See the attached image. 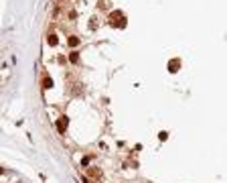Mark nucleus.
<instances>
[{
  "mask_svg": "<svg viewBox=\"0 0 227 183\" xmlns=\"http://www.w3.org/2000/svg\"><path fill=\"white\" fill-rule=\"evenodd\" d=\"M67 126H69V118H67V116H61L59 120H57V130H59V134H65Z\"/></svg>",
  "mask_w": 227,
  "mask_h": 183,
  "instance_id": "nucleus-1",
  "label": "nucleus"
},
{
  "mask_svg": "<svg viewBox=\"0 0 227 183\" xmlns=\"http://www.w3.org/2000/svg\"><path fill=\"white\" fill-rule=\"evenodd\" d=\"M179 65H180V61L179 59H173L170 63H168V71H173V73H174V71H179V69H176Z\"/></svg>",
  "mask_w": 227,
  "mask_h": 183,
  "instance_id": "nucleus-2",
  "label": "nucleus"
},
{
  "mask_svg": "<svg viewBox=\"0 0 227 183\" xmlns=\"http://www.w3.org/2000/svg\"><path fill=\"white\" fill-rule=\"evenodd\" d=\"M89 175L94 177V179H100V177H101V171L95 169V167H89Z\"/></svg>",
  "mask_w": 227,
  "mask_h": 183,
  "instance_id": "nucleus-3",
  "label": "nucleus"
},
{
  "mask_svg": "<svg viewBox=\"0 0 227 183\" xmlns=\"http://www.w3.org/2000/svg\"><path fill=\"white\" fill-rule=\"evenodd\" d=\"M51 86H53V80L51 77H43V90H49Z\"/></svg>",
  "mask_w": 227,
  "mask_h": 183,
  "instance_id": "nucleus-4",
  "label": "nucleus"
},
{
  "mask_svg": "<svg viewBox=\"0 0 227 183\" xmlns=\"http://www.w3.org/2000/svg\"><path fill=\"white\" fill-rule=\"evenodd\" d=\"M47 43L51 45V47H55V45H57V35H49V37H47Z\"/></svg>",
  "mask_w": 227,
  "mask_h": 183,
  "instance_id": "nucleus-5",
  "label": "nucleus"
},
{
  "mask_svg": "<svg viewBox=\"0 0 227 183\" xmlns=\"http://www.w3.org/2000/svg\"><path fill=\"white\" fill-rule=\"evenodd\" d=\"M67 43H69V47H77V45H79V39H77V37H69Z\"/></svg>",
  "mask_w": 227,
  "mask_h": 183,
  "instance_id": "nucleus-6",
  "label": "nucleus"
},
{
  "mask_svg": "<svg viewBox=\"0 0 227 183\" xmlns=\"http://www.w3.org/2000/svg\"><path fill=\"white\" fill-rule=\"evenodd\" d=\"M69 59L73 61V63H77V61H79V55H77V51H73V53L69 55Z\"/></svg>",
  "mask_w": 227,
  "mask_h": 183,
  "instance_id": "nucleus-7",
  "label": "nucleus"
},
{
  "mask_svg": "<svg viewBox=\"0 0 227 183\" xmlns=\"http://www.w3.org/2000/svg\"><path fill=\"white\" fill-rule=\"evenodd\" d=\"M158 138H160V141H166V138H168V132H164V130H162V132H158Z\"/></svg>",
  "mask_w": 227,
  "mask_h": 183,
  "instance_id": "nucleus-8",
  "label": "nucleus"
},
{
  "mask_svg": "<svg viewBox=\"0 0 227 183\" xmlns=\"http://www.w3.org/2000/svg\"><path fill=\"white\" fill-rule=\"evenodd\" d=\"M87 163H89V157H85V159H81V167H85Z\"/></svg>",
  "mask_w": 227,
  "mask_h": 183,
  "instance_id": "nucleus-9",
  "label": "nucleus"
}]
</instances>
